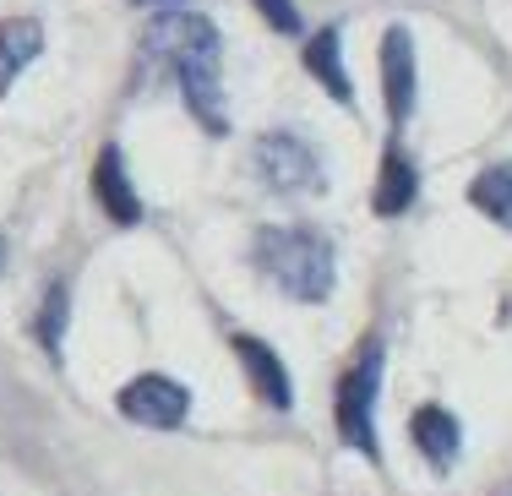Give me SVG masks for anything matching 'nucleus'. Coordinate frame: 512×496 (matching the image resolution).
I'll use <instances>...</instances> for the list:
<instances>
[{
  "mask_svg": "<svg viewBox=\"0 0 512 496\" xmlns=\"http://www.w3.org/2000/svg\"><path fill=\"white\" fill-rule=\"evenodd\" d=\"M382 93H387V120L404 126L414 115V39L404 22L382 33Z\"/></svg>",
  "mask_w": 512,
  "mask_h": 496,
  "instance_id": "nucleus-6",
  "label": "nucleus"
},
{
  "mask_svg": "<svg viewBox=\"0 0 512 496\" xmlns=\"http://www.w3.org/2000/svg\"><path fill=\"white\" fill-rule=\"evenodd\" d=\"M414 191H420V175H414L409 153H404V148H387V153H382V169H376L371 208L382 213V219H398V213H409Z\"/></svg>",
  "mask_w": 512,
  "mask_h": 496,
  "instance_id": "nucleus-11",
  "label": "nucleus"
},
{
  "mask_svg": "<svg viewBox=\"0 0 512 496\" xmlns=\"http://www.w3.org/2000/svg\"><path fill=\"white\" fill-rule=\"evenodd\" d=\"M409 437L425 453V464H436V469H453L458 453H463V426H458L453 409H442V404H420V409H414Z\"/></svg>",
  "mask_w": 512,
  "mask_h": 496,
  "instance_id": "nucleus-9",
  "label": "nucleus"
},
{
  "mask_svg": "<svg viewBox=\"0 0 512 496\" xmlns=\"http://www.w3.org/2000/svg\"><path fill=\"white\" fill-rule=\"evenodd\" d=\"M142 50H148L158 66L175 71L180 93H186V110L202 120L213 137L229 131V110H224V77H218V28L197 11H164V17L148 22L142 33Z\"/></svg>",
  "mask_w": 512,
  "mask_h": 496,
  "instance_id": "nucleus-1",
  "label": "nucleus"
},
{
  "mask_svg": "<svg viewBox=\"0 0 512 496\" xmlns=\"http://www.w3.org/2000/svg\"><path fill=\"white\" fill-rule=\"evenodd\" d=\"M251 6L267 17V28H273V33H289V39L300 33V11H295V0H251Z\"/></svg>",
  "mask_w": 512,
  "mask_h": 496,
  "instance_id": "nucleus-15",
  "label": "nucleus"
},
{
  "mask_svg": "<svg viewBox=\"0 0 512 496\" xmlns=\"http://www.w3.org/2000/svg\"><path fill=\"white\" fill-rule=\"evenodd\" d=\"M256 268L273 278L289 300H306V306H322L333 295V278H338V257H333V240L322 229L306 224H267L256 229Z\"/></svg>",
  "mask_w": 512,
  "mask_h": 496,
  "instance_id": "nucleus-2",
  "label": "nucleus"
},
{
  "mask_svg": "<svg viewBox=\"0 0 512 496\" xmlns=\"http://www.w3.org/2000/svg\"><path fill=\"white\" fill-rule=\"evenodd\" d=\"M229 344H235L240 366H246V377H251V387H256V398H262L267 409H295V382H289L284 360H278L273 349L262 344V338H256V333H235Z\"/></svg>",
  "mask_w": 512,
  "mask_h": 496,
  "instance_id": "nucleus-7",
  "label": "nucleus"
},
{
  "mask_svg": "<svg viewBox=\"0 0 512 496\" xmlns=\"http://www.w3.org/2000/svg\"><path fill=\"white\" fill-rule=\"evenodd\" d=\"M306 71L327 88V99L355 104V82H349V71H344V33L338 28H322L306 39Z\"/></svg>",
  "mask_w": 512,
  "mask_h": 496,
  "instance_id": "nucleus-10",
  "label": "nucleus"
},
{
  "mask_svg": "<svg viewBox=\"0 0 512 496\" xmlns=\"http://www.w3.org/2000/svg\"><path fill=\"white\" fill-rule=\"evenodd\" d=\"M66 311H71V289L66 284H50L44 311H39V322H33V338H39L50 355H60V338H66Z\"/></svg>",
  "mask_w": 512,
  "mask_h": 496,
  "instance_id": "nucleus-14",
  "label": "nucleus"
},
{
  "mask_svg": "<svg viewBox=\"0 0 512 496\" xmlns=\"http://www.w3.org/2000/svg\"><path fill=\"white\" fill-rule=\"evenodd\" d=\"M382 338L355 355V366L338 377V393H333V426H338V442L355 447L360 458L382 464V442H376V393H382Z\"/></svg>",
  "mask_w": 512,
  "mask_h": 496,
  "instance_id": "nucleus-3",
  "label": "nucleus"
},
{
  "mask_svg": "<svg viewBox=\"0 0 512 496\" xmlns=\"http://www.w3.org/2000/svg\"><path fill=\"white\" fill-rule=\"evenodd\" d=\"M44 50V28L33 17H6L0 22V93H11V82L39 60Z\"/></svg>",
  "mask_w": 512,
  "mask_h": 496,
  "instance_id": "nucleus-12",
  "label": "nucleus"
},
{
  "mask_svg": "<svg viewBox=\"0 0 512 496\" xmlns=\"http://www.w3.org/2000/svg\"><path fill=\"white\" fill-rule=\"evenodd\" d=\"M0 268H6V240H0Z\"/></svg>",
  "mask_w": 512,
  "mask_h": 496,
  "instance_id": "nucleus-16",
  "label": "nucleus"
},
{
  "mask_svg": "<svg viewBox=\"0 0 512 496\" xmlns=\"http://www.w3.org/2000/svg\"><path fill=\"white\" fill-rule=\"evenodd\" d=\"M142 6H148V0H142Z\"/></svg>",
  "mask_w": 512,
  "mask_h": 496,
  "instance_id": "nucleus-17",
  "label": "nucleus"
},
{
  "mask_svg": "<svg viewBox=\"0 0 512 496\" xmlns=\"http://www.w3.org/2000/svg\"><path fill=\"white\" fill-rule=\"evenodd\" d=\"M115 409L131 426L175 431V426H186V415H191V393H186V382L164 377V371H142V377H131L115 393Z\"/></svg>",
  "mask_w": 512,
  "mask_h": 496,
  "instance_id": "nucleus-5",
  "label": "nucleus"
},
{
  "mask_svg": "<svg viewBox=\"0 0 512 496\" xmlns=\"http://www.w3.org/2000/svg\"><path fill=\"white\" fill-rule=\"evenodd\" d=\"M251 164L262 175V186L278 191V197H316L327 186L316 148L306 137H295V131H267V137H256Z\"/></svg>",
  "mask_w": 512,
  "mask_h": 496,
  "instance_id": "nucleus-4",
  "label": "nucleus"
},
{
  "mask_svg": "<svg viewBox=\"0 0 512 496\" xmlns=\"http://www.w3.org/2000/svg\"><path fill=\"white\" fill-rule=\"evenodd\" d=\"M469 202H474V208H480L491 224L512 229V159L480 169V175L469 180Z\"/></svg>",
  "mask_w": 512,
  "mask_h": 496,
  "instance_id": "nucleus-13",
  "label": "nucleus"
},
{
  "mask_svg": "<svg viewBox=\"0 0 512 496\" xmlns=\"http://www.w3.org/2000/svg\"><path fill=\"white\" fill-rule=\"evenodd\" d=\"M93 197H99V208L115 224H137L142 219V197H137V186H131L126 153H120L115 142H109V148L99 153V164H93Z\"/></svg>",
  "mask_w": 512,
  "mask_h": 496,
  "instance_id": "nucleus-8",
  "label": "nucleus"
}]
</instances>
